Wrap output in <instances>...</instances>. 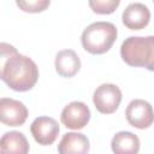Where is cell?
I'll return each mask as SVG.
<instances>
[{"label": "cell", "instance_id": "cell-1", "mask_svg": "<svg viewBox=\"0 0 154 154\" xmlns=\"http://www.w3.org/2000/svg\"><path fill=\"white\" fill-rule=\"evenodd\" d=\"M1 48V79L16 91L30 90L38 79V69L34 60L17 52V49L2 42Z\"/></svg>", "mask_w": 154, "mask_h": 154}, {"label": "cell", "instance_id": "cell-2", "mask_svg": "<svg viewBox=\"0 0 154 154\" xmlns=\"http://www.w3.org/2000/svg\"><path fill=\"white\" fill-rule=\"evenodd\" d=\"M122 59L132 67L154 71V36H130L120 47Z\"/></svg>", "mask_w": 154, "mask_h": 154}, {"label": "cell", "instance_id": "cell-3", "mask_svg": "<svg viewBox=\"0 0 154 154\" xmlns=\"http://www.w3.org/2000/svg\"><path fill=\"white\" fill-rule=\"evenodd\" d=\"M118 31L113 23L95 22L88 25L81 36L83 48L91 54H103L111 49Z\"/></svg>", "mask_w": 154, "mask_h": 154}, {"label": "cell", "instance_id": "cell-4", "mask_svg": "<svg viewBox=\"0 0 154 154\" xmlns=\"http://www.w3.org/2000/svg\"><path fill=\"white\" fill-rule=\"evenodd\" d=\"M122 101V91L119 87L112 83H103L99 85L93 94V102L95 108L103 114L114 113Z\"/></svg>", "mask_w": 154, "mask_h": 154}, {"label": "cell", "instance_id": "cell-5", "mask_svg": "<svg viewBox=\"0 0 154 154\" xmlns=\"http://www.w3.org/2000/svg\"><path fill=\"white\" fill-rule=\"evenodd\" d=\"M129 124L137 129H147L154 123V111L152 105L142 99L132 100L125 111Z\"/></svg>", "mask_w": 154, "mask_h": 154}, {"label": "cell", "instance_id": "cell-6", "mask_svg": "<svg viewBox=\"0 0 154 154\" xmlns=\"http://www.w3.org/2000/svg\"><path fill=\"white\" fill-rule=\"evenodd\" d=\"M28 118L26 106L14 99L1 97L0 100V120L7 126H20Z\"/></svg>", "mask_w": 154, "mask_h": 154}, {"label": "cell", "instance_id": "cell-7", "mask_svg": "<svg viewBox=\"0 0 154 154\" xmlns=\"http://www.w3.org/2000/svg\"><path fill=\"white\" fill-rule=\"evenodd\" d=\"M60 120L69 129H83L90 120V109L82 101H72L61 111Z\"/></svg>", "mask_w": 154, "mask_h": 154}, {"label": "cell", "instance_id": "cell-8", "mask_svg": "<svg viewBox=\"0 0 154 154\" xmlns=\"http://www.w3.org/2000/svg\"><path fill=\"white\" fill-rule=\"evenodd\" d=\"M60 128L55 119L51 117H38L30 125V132L34 140L41 146L52 144L58 135Z\"/></svg>", "mask_w": 154, "mask_h": 154}, {"label": "cell", "instance_id": "cell-9", "mask_svg": "<svg viewBox=\"0 0 154 154\" xmlns=\"http://www.w3.org/2000/svg\"><path fill=\"white\" fill-rule=\"evenodd\" d=\"M123 24L130 30H141L150 20V11L142 2H132L126 6L122 16Z\"/></svg>", "mask_w": 154, "mask_h": 154}, {"label": "cell", "instance_id": "cell-10", "mask_svg": "<svg viewBox=\"0 0 154 154\" xmlns=\"http://www.w3.org/2000/svg\"><path fill=\"white\" fill-rule=\"evenodd\" d=\"M55 71L59 76L70 78L73 77L81 69V60L73 49H63L55 55Z\"/></svg>", "mask_w": 154, "mask_h": 154}, {"label": "cell", "instance_id": "cell-11", "mask_svg": "<svg viewBox=\"0 0 154 154\" xmlns=\"http://www.w3.org/2000/svg\"><path fill=\"white\" fill-rule=\"evenodd\" d=\"M89 140L81 132H67L58 144L59 154H88Z\"/></svg>", "mask_w": 154, "mask_h": 154}, {"label": "cell", "instance_id": "cell-12", "mask_svg": "<svg viewBox=\"0 0 154 154\" xmlns=\"http://www.w3.org/2000/svg\"><path fill=\"white\" fill-rule=\"evenodd\" d=\"M1 154H28L29 142L26 137L19 131L5 132L0 140Z\"/></svg>", "mask_w": 154, "mask_h": 154}, {"label": "cell", "instance_id": "cell-13", "mask_svg": "<svg viewBox=\"0 0 154 154\" xmlns=\"http://www.w3.org/2000/svg\"><path fill=\"white\" fill-rule=\"evenodd\" d=\"M111 148L114 154H138L140 138L130 131H120L113 136Z\"/></svg>", "mask_w": 154, "mask_h": 154}, {"label": "cell", "instance_id": "cell-14", "mask_svg": "<svg viewBox=\"0 0 154 154\" xmlns=\"http://www.w3.org/2000/svg\"><path fill=\"white\" fill-rule=\"evenodd\" d=\"M119 0H90L89 6L95 13L99 14H109L116 11L119 6Z\"/></svg>", "mask_w": 154, "mask_h": 154}, {"label": "cell", "instance_id": "cell-15", "mask_svg": "<svg viewBox=\"0 0 154 154\" xmlns=\"http://www.w3.org/2000/svg\"><path fill=\"white\" fill-rule=\"evenodd\" d=\"M19 8L24 12L29 13H37L45 11L49 6V0H34V1H17L16 2Z\"/></svg>", "mask_w": 154, "mask_h": 154}]
</instances>
